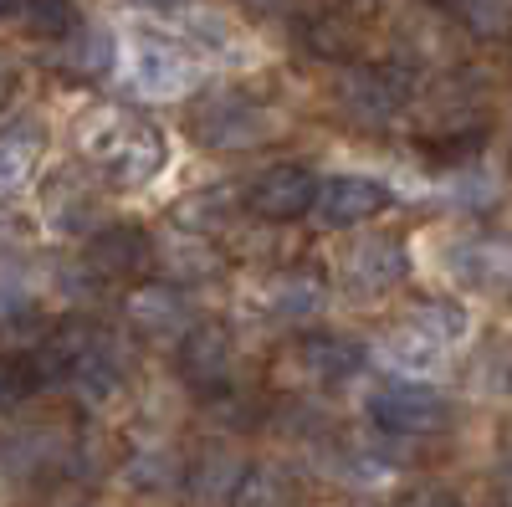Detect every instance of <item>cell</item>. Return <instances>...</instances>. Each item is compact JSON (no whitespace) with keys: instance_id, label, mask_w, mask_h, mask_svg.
Masks as SVG:
<instances>
[{"instance_id":"31","label":"cell","mask_w":512,"mask_h":507,"mask_svg":"<svg viewBox=\"0 0 512 507\" xmlns=\"http://www.w3.org/2000/svg\"><path fill=\"white\" fill-rule=\"evenodd\" d=\"M354 507H374V502H354Z\"/></svg>"},{"instance_id":"21","label":"cell","mask_w":512,"mask_h":507,"mask_svg":"<svg viewBox=\"0 0 512 507\" xmlns=\"http://www.w3.org/2000/svg\"><path fill=\"white\" fill-rule=\"evenodd\" d=\"M118 62V41L103 31V26H82L67 36V47H62V67L77 72V77H98Z\"/></svg>"},{"instance_id":"12","label":"cell","mask_w":512,"mask_h":507,"mask_svg":"<svg viewBox=\"0 0 512 507\" xmlns=\"http://www.w3.org/2000/svg\"><path fill=\"white\" fill-rule=\"evenodd\" d=\"M328 303V287L318 272H277L267 287H262V308L277 318V323H313Z\"/></svg>"},{"instance_id":"22","label":"cell","mask_w":512,"mask_h":507,"mask_svg":"<svg viewBox=\"0 0 512 507\" xmlns=\"http://www.w3.org/2000/svg\"><path fill=\"white\" fill-rule=\"evenodd\" d=\"M297 502V482L282 467H246L231 507H292Z\"/></svg>"},{"instance_id":"2","label":"cell","mask_w":512,"mask_h":507,"mask_svg":"<svg viewBox=\"0 0 512 507\" xmlns=\"http://www.w3.org/2000/svg\"><path fill=\"white\" fill-rule=\"evenodd\" d=\"M123 72H128V88L144 98H180L195 88L200 62L190 57V41H180V36L134 31L123 47Z\"/></svg>"},{"instance_id":"10","label":"cell","mask_w":512,"mask_h":507,"mask_svg":"<svg viewBox=\"0 0 512 507\" xmlns=\"http://www.w3.org/2000/svg\"><path fill=\"white\" fill-rule=\"evenodd\" d=\"M123 313H128V323H134L139 333H149V338H175V333H190L195 328L185 292L169 287V282L134 287V292H128V303H123Z\"/></svg>"},{"instance_id":"17","label":"cell","mask_w":512,"mask_h":507,"mask_svg":"<svg viewBox=\"0 0 512 507\" xmlns=\"http://www.w3.org/2000/svg\"><path fill=\"white\" fill-rule=\"evenodd\" d=\"M241 477H246V461L231 446H205L200 461H195V472H190V492L200 502H231Z\"/></svg>"},{"instance_id":"24","label":"cell","mask_w":512,"mask_h":507,"mask_svg":"<svg viewBox=\"0 0 512 507\" xmlns=\"http://www.w3.org/2000/svg\"><path fill=\"white\" fill-rule=\"evenodd\" d=\"M180 31H185L190 47L205 52V57H236V52H241L231 21L216 16V11H190V16H180Z\"/></svg>"},{"instance_id":"18","label":"cell","mask_w":512,"mask_h":507,"mask_svg":"<svg viewBox=\"0 0 512 507\" xmlns=\"http://www.w3.org/2000/svg\"><path fill=\"white\" fill-rule=\"evenodd\" d=\"M185 461L175 456V446H144L123 461V482L139 487V492H175L185 482Z\"/></svg>"},{"instance_id":"20","label":"cell","mask_w":512,"mask_h":507,"mask_svg":"<svg viewBox=\"0 0 512 507\" xmlns=\"http://www.w3.org/2000/svg\"><path fill=\"white\" fill-rule=\"evenodd\" d=\"M410 328H420L425 338H436L441 349H456V344H466V333H472V313H466L456 298H425V303H415L410 308V318H405Z\"/></svg>"},{"instance_id":"5","label":"cell","mask_w":512,"mask_h":507,"mask_svg":"<svg viewBox=\"0 0 512 507\" xmlns=\"http://www.w3.org/2000/svg\"><path fill=\"white\" fill-rule=\"evenodd\" d=\"M410 272V257H405V241L384 236V231H369L359 241L344 246V257H338V277L354 298H379V292L400 287Z\"/></svg>"},{"instance_id":"9","label":"cell","mask_w":512,"mask_h":507,"mask_svg":"<svg viewBox=\"0 0 512 507\" xmlns=\"http://www.w3.org/2000/svg\"><path fill=\"white\" fill-rule=\"evenodd\" d=\"M333 98L359 129H379V123H390L400 113V93L390 88V77L374 72V67H349L344 77H338Z\"/></svg>"},{"instance_id":"27","label":"cell","mask_w":512,"mask_h":507,"mask_svg":"<svg viewBox=\"0 0 512 507\" xmlns=\"http://www.w3.org/2000/svg\"><path fill=\"white\" fill-rule=\"evenodd\" d=\"M21 16L31 21V31H36V36H52V31H67V26H72L67 0H26Z\"/></svg>"},{"instance_id":"7","label":"cell","mask_w":512,"mask_h":507,"mask_svg":"<svg viewBox=\"0 0 512 507\" xmlns=\"http://www.w3.org/2000/svg\"><path fill=\"white\" fill-rule=\"evenodd\" d=\"M313 200H318V180L308 175L303 164H272L267 175L251 185V195H246V205H251L262 221L313 216Z\"/></svg>"},{"instance_id":"26","label":"cell","mask_w":512,"mask_h":507,"mask_svg":"<svg viewBox=\"0 0 512 507\" xmlns=\"http://www.w3.org/2000/svg\"><path fill=\"white\" fill-rule=\"evenodd\" d=\"M446 195H451L456 205H466V210H477V205H487V200L502 195V180L487 175V169H461V175L446 185Z\"/></svg>"},{"instance_id":"11","label":"cell","mask_w":512,"mask_h":507,"mask_svg":"<svg viewBox=\"0 0 512 507\" xmlns=\"http://www.w3.org/2000/svg\"><path fill=\"white\" fill-rule=\"evenodd\" d=\"M297 364L318 385H344V379H354L364 369V344H354L344 333H308L297 344Z\"/></svg>"},{"instance_id":"6","label":"cell","mask_w":512,"mask_h":507,"mask_svg":"<svg viewBox=\"0 0 512 507\" xmlns=\"http://www.w3.org/2000/svg\"><path fill=\"white\" fill-rule=\"evenodd\" d=\"M384 185L379 180H364V175H333L318 185V200H313V221L323 231H349V226H364L369 216L384 210Z\"/></svg>"},{"instance_id":"28","label":"cell","mask_w":512,"mask_h":507,"mask_svg":"<svg viewBox=\"0 0 512 507\" xmlns=\"http://www.w3.org/2000/svg\"><path fill=\"white\" fill-rule=\"evenodd\" d=\"M410 507H461V497H456V492H441V487H436V492H420V497H415Z\"/></svg>"},{"instance_id":"15","label":"cell","mask_w":512,"mask_h":507,"mask_svg":"<svg viewBox=\"0 0 512 507\" xmlns=\"http://www.w3.org/2000/svg\"><path fill=\"white\" fill-rule=\"evenodd\" d=\"M118 385H123V354H118V344L108 333H98L93 349L82 354V364L72 369V390L88 405H103V400L118 395Z\"/></svg>"},{"instance_id":"1","label":"cell","mask_w":512,"mask_h":507,"mask_svg":"<svg viewBox=\"0 0 512 507\" xmlns=\"http://www.w3.org/2000/svg\"><path fill=\"white\" fill-rule=\"evenodd\" d=\"M77 149L118 190L149 185L164 169V159H169V144H164V134L154 129V123H144L139 113H128V108H113V103L93 108L88 118L77 123Z\"/></svg>"},{"instance_id":"4","label":"cell","mask_w":512,"mask_h":507,"mask_svg":"<svg viewBox=\"0 0 512 507\" xmlns=\"http://www.w3.org/2000/svg\"><path fill=\"white\" fill-rule=\"evenodd\" d=\"M369 420L384 436H431L446 426V400L420 379H395L369 395Z\"/></svg>"},{"instance_id":"23","label":"cell","mask_w":512,"mask_h":507,"mask_svg":"<svg viewBox=\"0 0 512 507\" xmlns=\"http://www.w3.org/2000/svg\"><path fill=\"white\" fill-rule=\"evenodd\" d=\"M159 262L175 272L180 282H200V277H216L221 272V257L210 251L200 236H169L164 246H159Z\"/></svg>"},{"instance_id":"3","label":"cell","mask_w":512,"mask_h":507,"mask_svg":"<svg viewBox=\"0 0 512 507\" xmlns=\"http://www.w3.org/2000/svg\"><path fill=\"white\" fill-rule=\"evenodd\" d=\"M190 129L205 149H256V144H267L277 134V113L262 108L256 98L246 93H210L195 103L190 113Z\"/></svg>"},{"instance_id":"19","label":"cell","mask_w":512,"mask_h":507,"mask_svg":"<svg viewBox=\"0 0 512 507\" xmlns=\"http://www.w3.org/2000/svg\"><path fill=\"white\" fill-rule=\"evenodd\" d=\"M93 195L82 190L72 175H62L57 185H47V195H41V216H47V226L52 231H62V236H77V231H88L93 226Z\"/></svg>"},{"instance_id":"30","label":"cell","mask_w":512,"mask_h":507,"mask_svg":"<svg viewBox=\"0 0 512 507\" xmlns=\"http://www.w3.org/2000/svg\"><path fill=\"white\" fill-rule=\"evenodd\" d=\"M139 6H175V0H139Z\"/></svg>"},{"instance_id":"14","label":"cell","mask_w":512,"mask_h":507,"mask_svg":"<svg viewBox=\"0 0 512 507\" xmlns=\"http://www.w3.org/2000/svg\"><path fill=\"white\" fill-rule=\"evenodd\" d=\"M446 354H451V349H441L436 338H425V333L410 328V323H400V328L379 344V359L390 364L395 374H405V379H431V374L446 364Z\"/></svg>"},{"instance_id":"16","label":"cell","mask_w":512,"mask_h":507,"mask_svg":"<svg viewBox=\"0 0 512 507\" xmlns=\"http://www.w3.org/2000/svg\"><path fill=\"white\" fill-rule=\"evenodd\" d=\"M41 149H47V134H41V118L11 113V118H6V134H0V169H6V190H11V195L21 190V180L36 169Z\"/></svg>"},{"instance_id":"13","label":"cell","mask_w":512,"mask_h":507,"mask_svg":"<svg viewBox=\"0 0 512 507\" xmlns=\"http://www.w3.org/2000/svg\"><path fill=\"white\" fill-rule=\"evenodd\" d=\"M82 257H88V267L98 277H128V272H139L149 257H159V246L144 231H134V226H113V231H98Z\"/></svg>"},{"instance_id":"25","label":"cell","mask_w":512,"mask_h":507,"mask_svg":"<svg viewBox=\"0 0 512 507\" xmlns=\"http://www.w3.org/2000/svg\"><path fill=\"white\" fill-rule=\"evenodd\" d=\"M456 16L477 36H507L512 31V0H456Z\"/></svg>"},{"instance_id":"29","label":"cell","mask_w":512,"mask_h":507,"mask_svg":"<svg viewBox=\"0 0 512 507\" xmlns=\"http://www.w3.org/2000/svg\"><path fill=\"white\" fill-rule=\"evenodd\" d=\"M241 11H256V16H277V11H287V0H236Z\"/></svg>"},{"instance_id":"8","label":"cell","mask_w":512,"mask_h":507,"mask_svg":"<svg viewBox=\"0 0 512 507\" xmlns=\"http://www.w3.org/2000/svg\"><path fill=\"white\" fill-rule=\"evenodd\" d=\"M231 364H236V344H231V333L221 323H195L180 338V374H185V385L216 395L231 379Z\"/></svg>"}]
</instances>
